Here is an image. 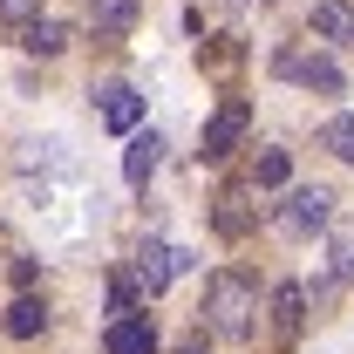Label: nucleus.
<instances>
[{
    "label": "nucleus",
    "mask_w": 354,
    "mask_h": 354,
    "mask_svg": "<svg viewBox=\"0 0 354 354\" xmlns=\"http://www.w3.org/2000/svg\"><path fill=\"white\" fill-rule=\"evenodd\" d=\"M205 327L218 341H252L259 334V286L245 272H212V286H205Z\"/></svg>",
    "instance_id": "1"
},
{
    "label": "nucleus",
    "mask_w": 354,
    "mask_h": 354,
    "mask_svg": "<svg viewBox=\"0 0 354 354\" xmlns=\"http://www.w3.org/2000/svg\"><path fill=\"white\" fill-rule=\"evenodd\" d=\"M272 68H279L286 82H300V88H320V95H341V88H348L341 62H334V55H320V48H279V55H272Z\"/></svg>",
    "instance_id": "2"
},
{
    "label": "nucleus",
    "mask_w": 354,
    "mask_h": 354,
    "mask_svg": "<svg viewBox=\"0 0 354 354\" xmlns=\"http://www.w3.org/2000/svg\"><path fill=\"white\" fill-rule=\"evenodd\" d=\"M334 225V198L320 191V184H300L286 205H279V232L286 239H313V232H327Z\"/></svg>",
    "instance_id": "3"
},
{
    "label": "nucleus",
    "mask_w": 354,
    "mask_h": 354,
    "mask_svg": "<svg viewBox=\"0 0 354 354\" xmlns=\"http://www.w3.org/2000/svg\"><path fill=\"white\" fill-rule=\"evenodd\" d=\"M184 266H191V252H184V245H164V239H150V245L136 252V272H130V279H136V293H164V286H171Z\"/></svg>",
    "instance_id": "4"
},
{
    "label": "nucleus",
    "mask_w": 354,
    "mask_h": 354,
    "mask_svg": "<svg viewBox=\"0 0 354 354\" xmlns=\"http://www.w3.org/2000/svg\"><path fill=\"white\" fill-rule=\"evenodd\" d=\"M95 116H102V130L136 136V123H143V95H136L130 82H102V88H95Z\"/></svg>",
    "instance_id": "5"
},
{
    "label": "nucleus",
    "mask_w": 354,
    "mask_h": 354,
    "mask_svg": "<svg viewBox=\"0 0 354 354\" xmlns=\"http://www.w3.org/2000/svg\"><path fill=\"white\" fill-rule=\"evenodd\" d=\"M245 123H252V109H245V102H225L218 116L205 123V143H198V157H205V164L232 157V150H239V136H245Z\"/></svg>",
    "instance_id": "6"
},
{
    "label": "nucleus",
    "mask_w": 354,
    "mask_h": 354,
    "mask_svg": "<svg viewBox=\"0 0 354 354\" xmlns=\"http://www.w3.org/2000/svg\"><path fill=\"white\" fill-rule=\"evenodd\" d=\"M259 184H232V191H218V205H212V225H218L225 239H245L252 225H259Z\"/></svg>",
    "instance_id": "7"
},
{
    "label": "nucleus",
    "mask_w": 354,
    "mask_h": 354,
    "mask_svg": "<svg viewBox=\"0 0 354 354\" xmlns=\"http://www.w3.org/2000/svg\"><path fill=\"white\" fill-rule=\"evenodd\" d=\"M102 348L109 354H157V320H150V313H123Z\"/></svg>",
    "instance_id": "8"
},
{
    "label": "nucleus",
    "mask_w": 354,
    "mask_h": 354,
    "mask_svg": "<svg viewBox=\"0 0 354 354\" xmlns=\"http://www.w3.org/2000/svg\"><path fill=\"white\" fill-rule=\"evenodd\" d=\"M157 164H164V136H157V130H136V136H130V150H123V177L143 191V184L157 177Z\"/></svg>",
    "instance_id": "9"
},
{
    "label": "nucleus",
    "mask_w": 354,
    "mask_h": 354,
    "mask_svg": "<svg viewBox=\"0 0 354 354\" xmlns=\"http://www.w3.org/2000/svg\"><path fill=\"white\" fill-rule=\"evenodd\" d=\"M307 28L320 35V41H334V48H354V7L348 0H320L307 14Z\"/></svg>",
    "instance_id": "10"
},
{
    "label": "nucleus",
    "mask_w": 354,
    "mask_h": 354,
    "mask_svg": "<svg viewBox=\"0 0 354 354\" xmlns=\"http://www.w3.org/2000/svg\"><path fill=\"white\" fill-rule=\"evenodd\" d=\"M300 327H307V293L286 279V286H272V334H279V341H293Z\"/></svg>",
    "instance_id": "11"
},
{
    "label": "nucleus",
    "mask_w": 354,
    "mask_h": 354,
    "mask_svg": "<svg viewBox=\"0 0 354 354\" xmlns=\"http://www.w3.org/2000/svg\"><path fill=\"white\" fill-rule=\"evenodd\" d=\"M136 7H143V0H88V21H95V35H130Z\"/></svg>",
    "instance_id": "12"
},
{
    "label": "nucleus",
    "mask_w": 354,
    "mask_h": 354,
    "mask_svg": "<svg viewBox=\"0 0 354 354\" xmlns=\"http://www.w3.org/2000/svg\"><path fill=\"white\" fill-rule=\"evenodd\" d=\"M327 259H334V279L354 286V218H334V225H327Z\"/></svg>",
    "instance_id": "13"
},
{
    "label": "nucleus",
    "mask_w": 354,
    "mask_h": 354,
    "mask_svg": "<svg viewBox=\"0 0 354 354\" xmlns=\"http://www.w3.org/2000/svg\"><path fill=\"white\" fill-rule=\"evenodd\" d=\"M41 327H48V313H41V300H35V293H21V300L7 307V334H14V341H35Z\"/></svg>",
    "instance_id": "14"
},
{
    "label": "nucleus",
    "mask_w": 354,
    "mask_h": 354,
    "mask_svg": "<svg viewBox=\"0 0 354 354\" xmlns=\"http://www.w3.org/2000/svg\"><path fill=\"white\" fill-rule=\"evenodd\" d=\"M21 48H28V55H62V48H68V28H62V21H28V28H21Z\"/></svg>",
    "instance_id": "15"
},
{
    "label": "nucleus",
    "mask_w": 354,
    "mask_h": 354,
    "mask_svg": "<svg viewBox=\"0 0 354 354\" xmlns=\"http://www.w3.org/2000/svg\"><path fill=\"white\" fill-rule=\"evenodd\" d=\"M320 150H334V157H341V164H354V116H348V109H341V116H327V123H320Z\"/></svg>",
    "instance_id": "16"
},
{
    "label": "nucleus",
    "mask_w": 354,
    "mask_h": 354,
    "mask_svg": "<svg viewBox=\"0 0 354 354\" xmlns=\"http://www.w3.org/2000/svg\"><path fill=\"white\" fill-rule=\"evenodd\" d=\"M286 177H293V164H286V150H259V157H252V184H259V191H279Z\"/></svg>",
    "instance_id": "17"
},
{
    "label": "nucleus",
    "mask_w": 354,
    "mask_h": 354,
    "mask_svg": "<svg viewBox=\"0 0 354 354\" xmlns=\"http://www.w3.org/2000/svg\"><path fill=\"white\" fill-rule=\"evenodd\" d=\"M109 313H116V320L136 313V279H130V272H116V279H109Z\"/></svg>",
    "instance_id": "18"
},
{
    "label": "nucleus",
    "mask_w": 354,
    "mask_h": 354,
    "mask_svg": "<svg viewBox=\"0 0 354 354\" xmlns=\"http://www.w3.org/2000/svg\"><path fill=\"white\" fill-rule=\"evenodd\" d=\"M0 21L28 28V21H41V0H0Z\"/></svg>",
    "instance_id": "19"
},
{
    "label": "nucleus",
    "mask_w": 354,
    "mask_h": 354,
    "mask_svg": "<svg viewBox=\"0 0 354 354\" xmlns=\"http://www.w3.org/2000/svg\"><path fill=\"white\" fill-rule=\"evenodd\" d=\"M177 354H205V334H191V341H184V348H177Z\"/></svg>",
    "instance_id": "20"
}]
</instances>
